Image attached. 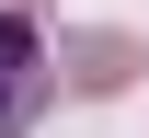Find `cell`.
I'll list each match as a JSON object with an SVG mask.
<instances>
[{
	"mask_svg": "<svg viewBox=\"0 0 149 138\" xmlns=\"http://www.w3.org/2000/svg\"><path fill=\"white\" fill-rule=\"evenodd\" d=\"M126 69H138V46H126V35H80V46H69V81H80V92H115Z\"/></svg>",
	"mask_w": 149,
	"mask_h": 138,
	"instance_id": "2",
	"label": "cell"
},
{
	"mask_svg": "<svg viewBox=\"0 0 149 138\" xmlns=\"http://www.w3.org/2000/svg\"><path fill=\"white\" fill-rule=\"evenodd\" d=\"M46 46H35V23H23V12H0V138H23V127H35L46 115Z\"/></svg>",
	"mask_w": 149,
	"mask_h": 138,
	"instance_id": "1",
	"label": "cell"
}]
</instances>
